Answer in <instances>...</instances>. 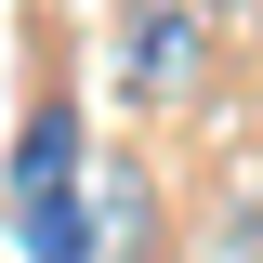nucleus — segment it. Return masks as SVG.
I'll return each mask as SVG.
<instances>
[{"label":"nucleus","instance_id":"f257e3e1","mask_svg":"<svg viewBox=\"0 0 263 263\" xmlns=\"http://www.w3.org/2000/svg\"><path fill=\"white\" fill-rule=\"evenodd\" d=\"M119 92L145 119H184L211 92V13L197 0H119Z\"/></svg>","mask_w":263,"mask_h":263},{"label":"nucleus","instance_id":"f03ea898","mask_svg":"<svg viewBox=\"0 0 263 263\" xmlns=\"http://www.w3.org/2000/svg\"><path fill=\"white\" fill-rule=\"evenodd\" d=\"M197 13H211V27H224V13H250V0H197Z\"/></svg>","mask_w":263,"mask_h":263}]
</instances>
